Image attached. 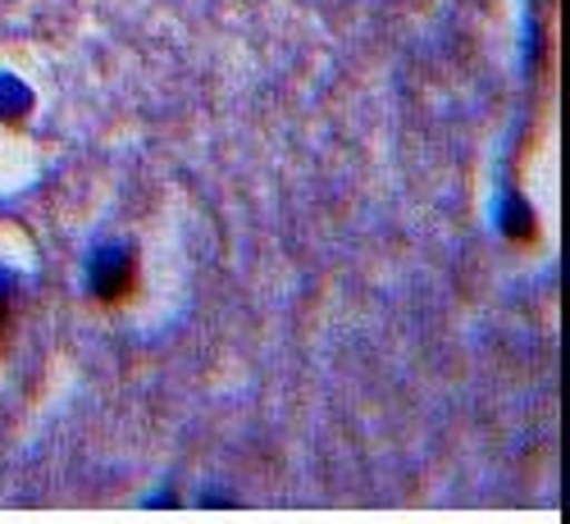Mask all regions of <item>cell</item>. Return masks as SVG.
I'll return each mask as SVG.
<instances>
[{"instance_id": "1", "label": "cell", "mask_w": 570, "mask_h": 524, "mask_svg": "<svg viewBox=\"0 0 570 524\" xmlns=\"http://www.w3.org/2000/svg\"><path fill=\"white\" fill-rule=\"evenodd\" d=\"M132 288V256L128 251H101L91 265V293L101 301H119Z\"/></svg>"}, {"instance_id": "2", "label": "cell", "mask_w": 570, "mask_h": 524, "mask_svg": "<svg viewBox=\"0 0 570 524\" xmlns=\"http://www.w3.org/2000/svg\"><path fill=\"white\" fill-rule=\"evenodd\" d=\"M6 315H10V283L0 278V328H6Z\"/></svg>"}]
</instances>
